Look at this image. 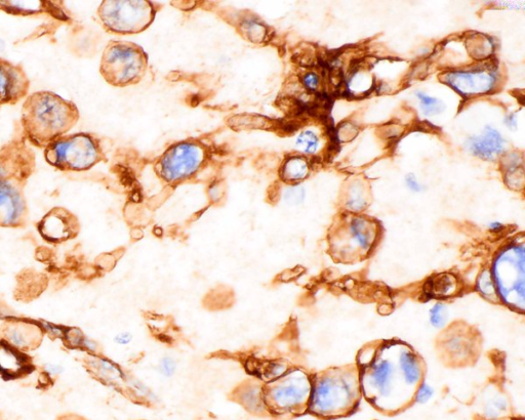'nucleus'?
<instances>
[{
	"label": "nucleus",
	"mask_w": 525,
	"mask_h": 420,
	"mask_svg": "<svg viewBox=\"0 0 525 420\" xmlns=\"http://www.w3.org/2000/svg\"><path fill=\"white\" fill-rule=\"evenodd\" d=\"M77 106L53 92L29 95L23 103L21 126L24 138L34 147L46 149L69 133L79 120Z\"/></svg>",
	"instance_id": "obj_1"
},
{
	"label": "nucleus",
	"mask_w": 525,
	"mask_h": 420,
	"mask_svg": "<svg viewBox=\"0 0 525 420\" xmlns=\"http://www.w3.org/2000/svg\"><path fill=\"white\" fill-rule=\"evenodd\" d=\"M44 154L56 170L68 173L87 172L107 161L100 139L89 133L65 135L52 142Z\"/></svg>",
	"instance_id": "obj_2"
},
{
	"label": "nucleus",
	"mask_w": 525,
	"mask_h": 420,
	"mask_svg": "<svg viewBox=\"0 0 525 420\" xmlns=\"http://www.w3.org/2000/svg\"><path fill=\"white\" fill-rule=\"evenodd\" d=\"M148 62L144 49L134 42L111 40L103 52L100 73L110 86L127 88L145 77Z\"/></svg>",
	"instance_id": "obj_3"
},
{
	"label": "nucleus",
	"mask_w": 525,
	"mask_h": 420,
	"mask_svg": "<svg viewBox=\"0 0 525 420\" xmlns=\"http://www.w3.org/2000/svg\"><path fill=\"white\" fill-rule=\"evenodd\" d=\"M343 377H325L311 390L308 412L321 420L352 415L359 404V392Z\"/></svg>",
	"instance_id": "obj_4"
},
{
	"label": "nucleus",
	"mask_w": 525,
	"mask_h": 420,
	"mask_svg": "<svg viewBox=\"0 0 525 420\" xmlns=\"http://www.w3.org/2000/svg\"><path fill=\"white\" fill-rule=\"evenodd\" d=\"M157 6L151 2H115L107 0L98 9L103 28L112 34L132 35L142 33L155 20Z\"/></svg>",
	"instance_id": "obj_5"
},
{
	"label": "nucleus",
	"mask_w": 525,
	"mask_h": 420,
	"mask_svg": "<svg viewBox=\"0 0 525 420\" xmlns=\"http://www.w3.org/2000/svg\"><path fill=\"white\" fill-rule=\"evenodd\" d=\"M207 161V150L196 142H180L161 155L156 164L158 177L169 184H180L196 175Z\"/></svg>",
	"instance_id": "obj_6"
},
{
	"label": "nucleus",
	"mask_w": 525,
	"mask_h": 420,
	"mask_svg": "<svg viewBox=\"0 0 525 420\" xmlns=\"http://www.w3.org/2000/svg\"><path fill=\"white\" fill-rule=\"evenodd\" d=\"M264 393L263 402L272 416L294 418L308 412L311 396L305 375L288 376Z\"/></svg>",
	"instance_id": "obj_7"
},
{
	"label": "nucleus",
	"mask_w": 525,
	"mask_h": 420,
	"mask_svg": "<svg viewBox=\"0 0 525 420\" xmlns=\"http://www.w3.org/2000/svg\"><path fill=\"white\" fill-rule=\"evenodd\" d=\"M348 237L333 241V255L343 263H354L367 257L375 245L378 226L369 219L354 217L348 225Z\"/></svg>",
	"instance_id": "obj_8"
},
{
	"label": "nucleus",
	"mask_w": 525,
	"mask_h": 420,
	"mask_svg": "<svg viewBox=\"0 0 525 420\" xmlns=\"http://www.w3.org/2000/svg\"><path fill=\"white\" fill-rule=\"evenodd\" d=\"M27 182L0 176V228L23 229L29 222V207L25 196Z\"/></svg>",
	"instance_id": "obj_9"
},
{
	"label": "nucleus",
	"mask_w": 525,
	"mask_h": 420,
	"mask_svg": "<svg viewBox=\"0 0 525 420\" xmlns=\"http://www.w3.org/2000/svg\"><path fill=\"white\" fill-rule=\"evenodd\" d=\"M36 230L47 243L60 245L75 239L82 225L69 209L57 206L36 224Z\"/></svg>",
	"instance_id": "obj_10"
},
{
	"label": "nucleus",
	"mask_w": 525,
	"mask_h": 420,
	"mask_svg": "<svg viewBox=\"0 0 525 420\" xmlns=\"http://www.w3.org/2000/svg\"><path fill=\"white\" fill-rule=\"evenodd\" d=\"M45 335L43 325L31 319L8 318L0 324V339L28 354L42 346Z\"/></svg>",
	"instance_id": "obj_11"
},
{
	"label": "nucleus",
	"mask_w": 525,
	"mask_h": 420,
	"mask_svg": "<svg viewBox=\"0 0 525 420\" xmlns=\"http://www.w3.org/2000/svg\"><path fill=\"white\" fill-rule=\"evenodd\" d=\"M498 72L494 68H476L452 71L443 75L442 81L464 97L490 94L498 82Z\"/></svg>",
	"instance_id": "obj_12"
},
{
	"label": "nucleus",
	"mask_w": 525,
	"mask_h": 420,
	"mask_svg": "<svg viewBox=\"0 0 525 420\" xmlns=\"http://www.w3.org/2000/svg\"><path fill=\"white\" fill-rule=\"evenodd\" d=\"M30 79L21 64L0 58V108L17 105L28 97Z\"/></svg>",
	"instance_id": "obj_13"
},
{
	"label": "nucleus",
	"mask_w": 525,
	"mask_h": 420,
	"mask_svg": "<svg viewBox=\"0 0 525 420\" xmlns=\"http://www.w3.org/2000/svg\"><path fill=\"white\" fill-rule=\"evenodd\" d=\"M34 168V153L22 141H12L0 150V176L27 182Z\"/></svg>",
	"instance_id": "obj_14"
},
{
	"label": "nucleus",
	"mask_w": 525,
	"mask_h": 420,
	"mask_svg": "<svg viewBox=\"0 0 525 420\" xmlns=\"http://www.w3.org/2000/svg\"><path fill=\"white\" fill-rule=\"evenodd\" d=\"M36 370L33 358L0 339V378L6 382L23 380Z\"/></svg>",
	"instance_id": "obj_15"
},
{
	"label": "nucleus",
	"mask_w": 525,
	"mask_h": 420,
	"mask_svg": "<svg viewBox=\"0 0 525 420\" xmlns=\"http://www.w3.org/2000/svg\"><path fill=\"white\" fill-rule=\"evenodd\" d=\"M467 148L475 157L494 161L504 153L506 141L497 130L487 126L480 136L468 140Z\"/></svg>",
	"instance_id": "obj_16"
},
{
	"label": "nucleus",
	"mask_w": 525,
	"mask_h": 420,
	"mask_svg": "<svg viewBox=\"0 0 525 420\" xmlns=\"http://www.w3.org/2000/svg\"><path fill=\"white\" fill-rule=\"evenodd\" d=\"M511 261V257H510ZM497 273V281L501 282L507 278L510 277V280L502 287L503 294L506 292L509 284L512 286L511 291H515L517 294H519V297L523 300V294H524V268H523V260L520 262L511 261L509 262V259L506 260H500L498 263V267L496 270Z\"/></svg>",
	"instance_id": "obj_17"
},
{
	"label": "nucleus",
	"mask_w": 525,
	"mask_h": 420,
	"mask_svg": "<svg viewBox=\"0 0 525 420\" xmlns=\"http://www.w3.org/2000/svg\"><path fill=\"white\" fill-rule=\"evenodd\" d=\"M310 173L308 161L302 156L287 158L282 164L279 176L287 184H296L305 180Z\"/></svg>",
	"instance_id": "obj_18"
},
{
	"label": "nucleus",
	"mask_w": 525,
	"mask_h": 420,
	"mask_svg": "<svg viewBox=\"0 0 525 420\" xmlns=\"http://www.w3.org/2000/svg\"><path fill=\"white\" fill-rule=\"evenodd\" d=\"M457 288V279L452 275L443 274L433 278L427 284V293L433 298H447L452 296Z\"/></svg>",
	"instance_id": "obj_19"
},
{
	"label": "nucleus",
	"mask_w": 525,
	"mask_h": 420,
	"mask_svg": "<svg viewBox=\"0 0 525 420\" xmlns=\"http://www.w3.org/2000/svg\"><path fill=\"white\" fill-rule=\"evenodd\" d=\"M52 6L50 2H0V10L12 15L44 13Z\"/></svg>",
	"instance_id": "obj_20"
},
{
	"label": "nucleus",
	"mask_w": 525,
	"mask_h": 420,
	"mask_svg": "<svg viewBox=\"0 0 525 420\" xmlns=\"http://www.w3.org/2000/svg\"><path fill=\"white\" fill-rule=\"evenodd\" d=\"M401 369L405 373L410 384H415L420 380L421 368L418 359L410 352L401 355Z\"/></svg>",
	"instance_id": "obj_21"
},
{
	"label": "nucleus",
	"mask_w": 525,
	"mask_h": 420,
	"mask_svg": "<svg viewBox=\"0 0 525 420\" xmlns=\"http://www.w3.org/2000/svg\"><path fill=\"white\" fill-rule=\"evenodd\" d=\"M367 204L368 199L365 188H363L360 183L353 184L347 199V207L353 210V212H359V210L365 208Z\"/></svg>",
	"instance_id": "obj_22"
},
{
	"label": "nucleus",
	"mask_w": 525,
	"mask_h": 420,
	"mask_svg": "<svg viewBox=\"0 0 525 420\" xmlns=\"http://www.w3.org/2000/svg\"><path fill=\"white\" fill-rule=\"evenodd\" d=\"M416 96L420 101L421 109L425 116L436 115L444 110V105L441 101L420 92L416 93Z\"/></svg>",
	"instance_id": "obj_23"
},
{
	"label": "nucleus",
	"mask_w": 525,
	"mask_h": 420,
	"mask_svg": "<svg viewBox=\"0 0 525 420\" xmlns=\"http://www.w3.org/2000/svg\"><path fill=\"white\" fill-rule=\"evenodd\" d=\"M297 147L304 153L313 154L319 147V139L313 132L306 131L298 137Z\"/></svg>",
	"instance_id": "obj_24"
},
{
	"label": "nucleus",
	"mask_w": 525,
	"mask_h": 420,
	"mask_svg": "<svg viewBox=\"0 0 525 420\" xmlns=\"http://www.w3.org/2000/svg\"><path fill=\"white\" fill-rule=\"evenodd\" d=\"M448 320V311L446 307L437 304L431 310V323L434 327L440 328L446 324Z\"/></svg>",
	"instance_id": "obj_25"
},
{
	"label": "nucleus",
	"mask_w": 525,
	"mask_h": 420,
	"mask_svg": "<svg viewBox=\"0 0 525 420\" xmlns=\"http://www.w3.org/2000/svg\"><path fill=\"white\" fill-rule=\"evenodd\" d=\"M479 289L483 293V296H486L487 298L496 296L495 286L490 274L484 273L480 278Z\"/></svg>",
	"instance_id": "obj_26"
},
{
	"label": "nucleus",
	"mask_w": 525,
	"mask_h": 420,
	"mask_svg": "<svg viewBox=\"0 0 525 420\" xmlns=\"http://www.w3.org/2000/svg\"><path fill=\"white\" fill-rule=\"evenodd\" d=\"M159 372L165 377H172L177 371V363L170 357H165L159 362Z\"/></svg>",
	"instance_id": "obj_27"
},
{
	"label": "nucleus",
	"mask_w": 525,
	"mask_h": 420,
	"mask_svg": "<svg viewBox=\"0 0 525 420\" xmlns=\"http://www.w3.org/2000/svg\"><path fill=\"white\" fill-rule=\"evenodd\" d=\"M305 192L302 188L294 187L286 193V200L291 204H298L303 201Z\"/></svg>",
	"instance_id": "obj_28"
},
{
	"label": "nucleus",
	"mask_w": 525,
	"mask_h": 420,
	"mask_svg": "<svg viewBox=\"0 0 525 420\" xmlns=\"http://www.w3.org/2000/svg\"><path fill=\"white\" fill-rule=\"evenodd\" d=\"M303 83L309 91H315L319 87V77L315 73H308L304 76Z\"/></svg>",
	"instance_id": "obj_29"
},
{
	"label": "nucleus",
	"mask_w": 525,
	"mask_h": 420,
	"mask_svg": "<svg viewBox=\"0 0 525 420\" xmlns=\"http://www.w3.org/2000/svg\"><path fill=\"white\" fill-rule=\"evenodd\" d=\"M134 340V336L130 332H123L116 335L115 342L120 346H128Z\"/></svg>",
	"instance_id": "obj_30"
},
{
	"label": "nucleus",
	"mask_w": 525,
	"mask_h": 420,
	"mask_svg": "<svg viewBox=\"0 0 525 420\" xmlns=\"http://www.w3.org/2000/svg\"><path fill=\"white\" fill-rule=\"evenodd\" d=\"M432 394V389L427 385H423L418 391L416 399L418 402L425 403L431 398Z\"/></svg>",
	"instance_id": "obj_31"
},
{
	"label": "nucleus",
	"mask_w": 525,
	"mask_h": 420,
	"mask_svg": "<svg viewBox=\"0 0 525 420\" xmlns=\"http://www.w3.org/2000/svg\"><path fill=\"white\" fill-rule=\"evenodd\" d=\"M406 184L408 188L413 192H421L423 189L422 185L418 182L417 178L412 174L407 176Z\"/></svg>",
	"instance_id": "obj_32"
},
{
	"label": "nucleus",
	"mask_w": 525,
	"mask_h": 420,
	"mask_svg": "<svg viewBox=\"0 0 525 420\" xmlns=\"http://www.w3.org/2000/svg\"><path fill=\"white\" fill-rule=\"evenodd\" d=\"M54 420H90L89 418L73 413V412H66L58 415Z\"/></svg>",
	"instance_id": "obj_33"
},
{
	"label": "nucleus",
	"mask_w": 525,
	"mask_h": 420,
	"mask_svg": "<svg viewBox=\"0 0 525 420\" xmlns=\"http://www.w3.org/2000/svg\"><path fill=\"white\" fill-rule=\"evenodd\" d=\"M505 123L511 130L517 129V120L515 114H510L505 118Z\"/></svg>",
	"instance_id": "obj_34"
},
{
	"label": "nucleus",
	"mask_w": 525,
	"mask_h": 420,
	"mask_svg": "<svg viewBox=\"0 0 525 420\" xmlns=\"http://www.w3.org/2000/svg\"><path fill=\"white\" fill-rule=\"evenodd\" d=\"M490 229H491V231H493L495 233H499V232H501L504 229V226H503V224H501L499 222H495V223H492L490 225Z\"/></svg>",
	"instance_id": "obj_35"
}]
</instances>
